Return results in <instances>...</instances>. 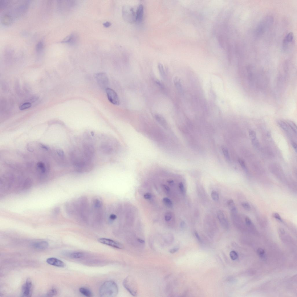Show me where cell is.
I'll return each instance as SVG.
<instances>
[{"label": "cell", "instance_id": "obj_52", "mask_svg": "<svg viewBox=\"0 0 297 297\" xmlns=\"http://www.w3.org/2000/svg\"><path fill=\"white\" fill-rule=\"evenodd\" d=\"M181 226L182 228H183L185 227V223L184 221H182L181 223Z\"/></svg>", "mask_w": 297, "mask_h": 297}, {"label": "cell", "instance_id": "obj_55", "mask_svg": "<svg viewBox=\"0 0 297 297\" xmlns=\"http://www.w3.org/2000/svg\"><path fill=\"white\" fill-rule=\"evenodd\" d=\"M168 183L170 185H173L174 183V181L173 180H169L168 181Z\"/></svg>", "mask_w": 297, "mask_h": 297}, {"label": "cell", "instance_id": "obj_29", "mask_svg": "<svg viewBox=\"0 0 297 297\" xmlns=\"http://www.w3.org/2000/svg\"><path fill=\"white\" fill-rule=\"evenodd\" d=\"M158 67L160 75L162 78H164L165 76V73L163 66L161 63H159Z\"/></svg>", "mask_w": 297, "mask_h": 297}, {"label": "cell", "instance_id": "obj_24", "mask_svg": "<svg viewBox=\"0 0 297 297\" xmlns=\"http://www.w3.org/2000/svg\"><path fill=\"white\" fill-rule=\"evenodd\" d=\"M44 43L42 41L38 42L36 46L35 50L37 52L39 53L43 49Z\"/></svg>", "mask_w": 297, "mask_h": 297}, {"label": "cell", "instance_id": "obj_19", "mask_svg": "<svg viewBox=\"0 0 297 297\" xmlns=\"http://www.w3.org/2000/svg\"><path fill=\"white\" fill-rule=\"evenodd\" d=\"M79 291L83 295L86 297H90L93 296V294L90 290L85 287H80Z\"/></svg>", "mask_w": 297, "mask_h": 297}, {"label": "cell", "instance_id": "obj_30", "mask_svg": "<svg viewBox=\"0 0 297 297\" xmlns=\"http://www.w3.org/2000/svg\"><path fill=\"white\" fill-rule=\"evenodd\" d=\"M286 122H287L288 124L292 129L296 133H297V127L295 123L293 122L290 120L287 121Z\"/></svg>", "mask_w": 297, "mask_h": 297}, {"label": "cell", "instance_id": "obj_12", "mask_svg": "<svg viewBox=\"0 0 297 297\" xmlns=\"http://www.w3.org/2000/svg\"><path fill=\"white\" fill-rule=\"evenodd\" d=\"M46 262L48 264L55 267H63L65 266L64 262L56 258L51 257L47 258Z\"/></svg>", "mask_w": 297, "mask_h": 297}, {"label": "cell", "instance_id": "obj_34", "mask_svg": "<svg viewBox=\"0 0 297 297\" xmlns=\"http://www.w3.org/2000/svg\"><path fill=\"white\" fill-rule=\"evenodd\" d=\"M174 82L175 84L176 85V87L179 89H181V90L182 86L180 79L178 78H176L174 79Z\"/></svg>", "mask_w": 297, "mask_h": 297}, {"label": "cell", "instance_id": "obj_31", "mask_svg": "<svg viewBox=\"0 0 297 297\" xmlns=\"http://www.w3.org/2000/svg\"><path fill=\"white\" fill-rule=\"evenodd\" d=\"M211 196L213 201H218L219 199V196L218 193L215 191H212L211 193Z\"/></svg>", "mask_w": 297, "mask_h": 297}, {"label": "cell", "instance_id": "obj_26", "mask_svg": "<svg viewBox=\"0 0 297 297\" xmlns=\"http://www.w3.org/2000/svg\"><path fill=\"white\" fill-rule=\"evenodd\" d=\"M94 208H95L100 209L102 206V201L99 199H98V198H96V199L94 200Z\"/></svg>", "mask_w": 297, "mask_h": 297}, {"label": "cell", "instance_id": "obj_6", "mask_svg": "<svg viewBox=\"0 0 297 297\" xmlns=\"http://www.w3.org/2000/svg\"><path fill=\"white\" fill-rule=\"evenodd\" d=\"M123 286L131 295L136 296L137 295V286L134 281L131 277L128 276L123 281Z\"/></svg>", "mask_w": 297, "mask_h": 297}, {"label": "cell", "instance_id": "obj_7", "mask_svg": "<svg viewBox=\"0 0 297 297\" xmlns=\"http://www.w3.org/2000/svg\"><path fill=\"white\" fill-rule=\"evenodd\" d=\"M95 78L98 84L102 88L106 89L108 88L109 80L106 74L103 73H99L96 74Z\"/></svg>", "mask_w": 297, "mask_h": 297}, {"label": "cell", "instance_id": "obj_2", "mask_svg": "<svg viewBox=\"0 0 297 297\" xmlns=\"http://www.w3.org/2000/svg\"><path fill=\"white\" fill-rule=\"evenodd\" d=\"M99 146V151L106 155H111L116 153L118 144L115 139L110 137H104Z\"/></svg>", "mask_w": 297, "mask_h": 297}, {"label": "cell", "instance_id": "obj_10", "mask_svg": "<svg viewBox=\"0 0 297 297\" xmlns=\"http://www.w3.org/2000/svg\"><path fill=\"white\" fill-rule=\"evenodd\" d=\"M22 297H31L32 293L33 285L30 279H27L22 286Z\"/></svg>", "mask_w": 297, "mask_h": 297}, {"label": "cell", "instance_id": "obj_4", "mask_svg": "<svg viewBox=\"0 0 297 297\" xmlns=\"http://www.w3.org/2000/svg\"><path fill=\"white\" fill-rule=\"evenodd\" d=\"M274 22V18L270 16H267L262 19L257 26L255 30V34L260 36L263 35L271 27Z\"/></svg>", "mask_w": 297, "mask_h": 297}, {"label": "cell", "instance_id": "obj_1", "mask_svg": "<svg viewBox=\"0 0 297 297\" xmlns=\"http://www.w3.org/2000/svg\"><path fill=\"white\" fill-rule=\"evenodd\" d=\"M81 147L76 146L70 153V160L74 170L79 172L89 171L93 168L94 159Z\"/></svg>", "mask_w": 297, "mask_h": 297}, {"label": "cell", "instance_id": "obj_43", "mask_svg": "<svg viewBox=\"0 0 297 297\" xmlns=\"http://www.w3.org/2000/svg\"><path fill=\"white\" fill-rule=\"evenodd\" d=\"M252 142L254 146L258 147L259 145V142L257 138L252 140Z\"/></svg>", "mask_w": 297, "mask_h": 297}, {"label": "cell", "instance_id": "obj_22", "mask_svg": "<svg viewBox=\"0 0 297 297\" xmlns=\"http://www.w3.org/2000/svg\"><path fill=\"white\" fill-rule=\"evenodd\" d=\"M227 205L228 208L230 209L231 211L237 210L235 204L233 200L230 199L228 200L227 201Z\"/></svg>", "mask_w": 297, "mask_h": 297}, {"label": "cell", "instance_id": "obj_39", "mask_svg": "<svg viewBox=\"0 0 297 297\" xmlns=\"http://www.w3.org/2000/svg\"><path fill=\"white\" fill-rule=\"evenodd\" d=\"M245 223L248 226H250L252 225V223L250 219L248 217H245Z\"/></svg>", "mask_w": 297, "mask_h": 297}, {"label": "cell", "instance_id": "obj_35", "mask_svg": "<svg viewBox=\"0 0 297 297\" xmlns=\"http://www.w3.org/2000/svg\"><path fill=\"white\" fill-rule=\"evenodd\" d=\"M58 155L62 158L64 159V151L62 149H58L56 151Z\"/></svg>", "mask_w": 297, "mask_h": 297}, {"label": "cell", "instance_id": "obj_18", "mask_svg": "<svg viewBox=\"0 0 297 297\" xmlns=\"http://www.w3.org/2000/svg\"><path fill=\"white\" fill-rule=\"evenodd\" d=\"M155 118L158 122L163 127H165V128H168V123L166 120L162 116L160 115H156L155 116Z\"/></svg>", "mask_w": 297, "mask_h": 297}, {"label": "cell", "instance_id": "obj_13", "mask_svg": "<svg viewBox=\"0 0 297 297\" xmlns=\"http://www.w3.org/2000/svg\"><path fill=\"white\" fill-rule=\"evenodd\" d=\"M217 216L219 222L223 227L225 229L228 228L229 227L228 223L222 211L219 210L217 212Z\"/></svg>", "mask_w": 297, "mask_h": 297}, {"label": "cell", "instance_id": "obj_36", "mask_svg": "<svg viewBox=\"0 0 297 297\" xmlns=\"http://www.w3.org/2000/svg\"><path fill=\"white\" fill-rule=\"evenodd\" d=\"M249 135L252 140L256 138V134L254 131L252 130L249 131Z\"/></svg>", "mask_w": 297, "mask_h": 297}, {"label": "cell", "instance_id": "obj_20", "mask_svg": "<svg viewBox=\"0 0 297 297\" xmlns=\"http://www.w3.org/2000/svg\"><path fill=\"white\" fill-rule=\"evenodd\" d=\"M84 255L83 253L79 252L70 253L68 255L70 258L74 259H78L83 257Z\"/></svg>", "mask_w": 297, "mask_h": 297}, {"label": "cell", "instance_id": "obj_23", "mask_svg": "<svg viewBox=\"0 0 297 297\" xmlns=\"http://www.w3.org/2000/svg\"><path fill=\"white\" fill-rule=\"evenodd\" d=\"M163 202L165 206L169 208H172L173 206V203L169 198L167 197L163 198Z\"/></svg>", "mask_w": 297, "mask_h": 297}, {"label": "cell", "instance_id": "obj_11", "mask_svg": "<svg viewBox=\"0 0 297 297\" xmlns=\"http://www.w3.org/2000/svg\"><path fill=\"white\" fill-rule=\"evenodd\" d=\"M99 242L109 246L117 249H122L124 248L123 245L121 243L108 238H99Z\"/></svg>", "mask_w": 297, "mask_h": 297}, {"label": "cell", "instance_id": "obj_27", "mask_svg": "<svg viewBox=\"0 0 297 297\" xmlns=\"http://www.w3.org/2000/svg\"><path fill=\"white\" fill-rule=\"evenodd\" d=\"M278 123L281 128L285 130L288 131V127L287 123H286L285 122L282 120H278Z\"/></svg>", "mask_w": 297, "mask_h": 297}, {"label": "cell", "instance_id": "obj_42", "mask_svg": "<svg viewBox=\"0 0 297 297\" xmlns=\"http://www.w3.org/2000/svg\"><path fill=\"white\" fill-rule=\"evenodd\" d=\"M172 218V216L171 213H168L165 216V219L166 221L168 222Z\"/></svg>", "mask_w": 297, "mask_h": 297}, {"label": "cell", "instance_id": "obj_44", "mask_svg": "<svg viewBox=\"0 0 297 297\" xmlns=\"http://www.w3.org/2000/svg\"><path fill=\"white\" fill-rule=\"evenodd\" d=\"M163 190L166 193H169L170 189L169 187L166 185H163Z\"/></svg>", "mask_w": 297, "mask_h": 297}, {"label": "cell", "instance_id": "obj_37", "mask_svg": "<svg viewBox=\"0 0 297 297\" xmlns=\"http://www.w3.org/2000/svg\"><path fill=\"white\" fill-rule=\"evenodd\" d=\"M242 206L244 209L246 210H249L250 209V204L247 202H243L241 204Z\"/></svg>", "mask_w": 297, "mask_h": 297}, {"label": "cell", "instance_id": "obj_3", "mask_svg": "<svg viewBox=\"0 0 297 297\" xmlns=\"http://www.w3.org/2000/svg\"><path fill=\"white\" fill-rule=\"evenodd\" d=\"M117 284L112 281H106L100 286L99 290L100 296L103 297H114L118 293Z\"/></svg>", "mask_w": 297, "mask_h": 297}, {"label": "cell", "instance_id": "obj_47", "mask_svg": "<svg viewBox=\"0 0 297 297\" xmlns=\"http://www.w3.org/2000/svg\"><path fill=\"white\" fill-rule=\"evenodd\" d=\"M40 146L42 149H44L46 151H48L50 149V148L48 146L44 144H40Z\"/></svg>", "mask_w": 297, "mask_h": 297}, {"label": "cell", "instance_id": "obj_49", "mask_svg": "<svg viewBox=\"0 0 297 297\" xmlns=\"http://www.w3.org/2000/svg\"><path fill=\"white\" fill-rule=\"evenodd\" d=\"M103 25L104 27L108 28L111 25V24L109 22H107L103 23Z\"/></svg>", "mask_w": 297, "mask_h": 297}, {"label": "cell", "instance_id": "obj_41", "mask_svg": "<svg viewBox=\"0 0 297 297\" xmlns=\"http://www.w3.org/2000/svg\"><path fill=\"white\" fill-rule=\"evenodd\" d=\"M273 217L275 218L276 219L280 221L281 222H283V220L281 218V216L279 215L278 213H274L273 214Z\"/></svg>", "mask_w": 297, "mask_h": 297}, {"label": "cell", "instance_id": "obj_54", "mask_svg": "<svg viewBox=\"0 0 297 297\" xmlns=\"http://www.w3.org/2000/svg\"><path fill=\"white\" fill-rule=\"evenodd\" d=\"M138 241L139 242H140V243L142 244H144V243H145V241H144V240L140 239V238H139V239H138Z\"/></svg>", "mask_w": 297, "mask_h": 297}, {"label": "cell", "instance_id": "obj_46", "mask_svg": "<svg viewBox=\"0 0 297 297\" xmlns=\"http://www.w3.org/2000/svg\"><path fill=\"white\" fill-rule=\"evenodd\" d=\"M152 195L151 193H145L144 195V198L146 199H150L152 198Z\"/></svg>", "mask_w": 297, "mask_h": 297}, {"label": "cell", "instance_id": "obj_17", "mask_svg": "<svg viewBox=\"0 0 297 297\" xmlns=\"http://www.w3.org/2000/svg\"><path fill=\"white\" fill-rule=\"evenodd\" d=\"M1 21L3 24L5 25L8 26L12 23L13 20L11 16L6 15L2 17Z\"/></svg>", "mask_w": 297, "mask_h": 297}, {"label": "cell", "instance_id": "obj_16", "mask_svg": "<svg viewBox=\"0 0 297 297\" xmlns=\"http://www.w3.org/2000/svg\"><path fill=\"white\" fill-rule=\"evenodd\" d=\"M144 13V7L143 5H139L136 13V21L140 22L143 19Z\"/></svg>", "mask_w": 297, "mask_h": 297}, {"label": "cell", "instance_id": "obj_15", "mask_svg": "<svg viewBox=\"0 0 297 297\" xmlns=\"http://www.w3.org/2000/svg\"><path fill=\"white\" fill-rule=\"evenodd\" d=\"M32 246L34 248L38 250H44L47 248L49 246V243L47 241H41L34 242Z\"/></svg>", "mask_w": 297, "mask_h": 297}, {"label": "cell", "instance_id": "obj_14", "mask_svg": "<svg viewBox=\"0 0 297 297\" xmlns=\"http://www.w3.org/2000/svg\"><path fill=\"white\" fill-rule=\"evenodd\" d=\"M294 35L292 32L287 34L283 39V49L284 50H287L288 46L292 42L294 39Z\"/></svg>", "mask_w": 297, "mask_h": 297}, {"label": "cell", "instance_id": "obj_40", "mask_svg": "<svg viewBox=\"0 0 297 297\" xmlns=\"http://www.w3.org/2000/svg\"><path fill=\"white\" fill-rule=\"evenodd\" d=\"M257 253L261 257H263L264 256L265 251L263 249L260 248L257 250Z\"/></svg>", "mask_w": 297, "mask_h": 297}, {"label": "cell", "instance_id": "obj_53", "mask_svg": "<svg viewBox=\"0 0 297 297\" xmlns=\"http://www.w3.org/2000/svg\"><path fill=\"white\" fill-rule=\"evenodd\" d=\"M195 234L196 237H197V239H198L200 241L201 239H200V237L199 236L198 233L197 232H195Z\"/></svg>", "mask_w": 297, "mask_h": 297}, {"label": "cell", "instance_id": "obj_28", "mask_svg": "<svg viewBox=\"0 0 297 297\" xmlns=\"http://www.w3.org/2000/svg\"><path fill=\"white\" fill-rule=\"evenodd\" d=\"M57 290L55 288H52L49 290L46 294V297H52L57 294Z\"/></svg>", "mask_w": 297, "mask_h": 297}, {"label": "cell", "instance_id": "obj_8", "mask_svg": "<svg viewBox=\"0 0 297 297\" xmlns=\"http://www.w3.org/2000/svg\"><path fill=\"white\" fill-rule=\"evenodd\" d=\"M79 40V36L77 33L73 32L64 38L61 42L67 43L71 45L75 46L78 44Z\"/></svg>", "mask_w": 297, "mask_h": 297}, {"label": "cell", "instance_id": "obj_5", "mask_svg": "<svg viewBox=\"0 0 297 297\" xmlns=\"http://www.w3.org/2000/svg\"><path fill=\"white\" fill-rule=\"evenodd\" d=\"M122 14L123 19L127 22H133L136 21V13L132 6L125 5L123 6Z\"/></svg>", "mask_w": 297, "mask_h": 297}, {"label": "cell", "instance_id": "obj_9", "mask_svg": "<svg viewBox=\"0 0 297 297\" xmlns=\"http://www.w3.org/2000/svg\"><path fill=\"white\" fill-rule=\"evenodd\" d=\"M107 97L109 101L112 104L118 105L120 104V100L116 92L112 89L107 88L106 89Z\"/></svg>", "mask_w": 297, "mask_h": 297}, {"label": "cell", "instance_id": "obj_21", "mask_svg": "<svg viewBox=\"0 0 297 297\" xmlns=\"http://www.w3.org/2000/svg\"><path fill=\"white\" fill-rule=\"evenodd\" d=\"M37 169L42 173H44L46 171V169L44 163L40 162L37 164Z\"/></svg>", "mask_w": 297, "mask_h": 297}, {"label": "cell", "instance_id": "obj_45", "mask_svg": "<svg viewBox=\"0 0 297 297\" xmlns=\"http://www.w3.org/2000/svg\"><path fill=\"white\" fill-rule=\"evenodd\" d=\"M179 247H176L170 249L169 250V252L171 254H173L177 252L179 250Z\"/></svg>", "mask_w": 297, "mask_h": 297}, {"label": "cell", "instance_id": "obj_32", "mask_svg": "<svg viewBox=\"0 0 297 297\" xmlns=\"http://www.w3.org/2000/svg\"><path fill=\"white\" fill-rule=\"evenodd\" d=\"M31 104L30 103H24L20 107V109L21 110H23L30 108L31 106Z\"/></svg>", "mask_w": 297, "mask_h": 297}, {"label": "cell", "instance_id": "obj_33", "mask_svg": "<svg viewBox=\"0 0 297 297\" xmlns=\"http://www.w3.org/2000/svg\"><path fill=\"white\" fill-rule=\"evenodd\" d=\"M230 256L231 258L233 260H235L237 259L238 258V255L237 253L234 251H232L230 253Z\"/></svg>", "mask_w": 297, "mask_h": 297}, {"label": "cell", "instance_id": "obj_51", "mask_svg": "<svg viewBox=\"0 0 297 297\" xmlns=\"http://www.w3.org/2000/svg\"><path fill=\"white\" fill-rule=\"evenodd\" d=\"M292 145L293 148L295 149V150L297 152V144L296 143L294 142H292Z\"/></svg>", "mask_w": 297, "mask_h": 297}, {"label": "cell", "instance_id": "obj_38", "mask_svg": "<svg viewBox=\"0 0 297 297\" xmlns=\"http://www.w3.org/2000/svg\"><path fill=\"white\" fill-rule=\"evenodd\" d=\"M238 162L240 165L243 168V169L245 170H246L247 169L246 164H245V163L244 160H242V159H239L238 160Z\"/></svg>", "mask_w": 297, "mask_h": 297}, {"label": "cell", "instance_id": "obj_25", "mask_svg": "<svg viewBox=\"0 0 297 297\" xmlns=\"http://www.w3.org/2000/svg\"><path fill=\"white\" fill-rule=\"evenodd\" d=\"M222 150L224 156L225 158L228 161H230V158L229 155L228 151L227 148L225 147H223L222 148Z\"/></svg>", "mask_w": 297, "mask_h": 297}, {"label": "cell", "instance_id": "obj_50", "mask_svg": "<svg viewBox=\"0 0 297 297\" xmlns=\"http://www.w3.org/2000/svg\"><path fill=\"white\" fill-rule=\"evenodd\" d=\"M109 218L111 220H114L116 219L117 216L115 214H112L111 215H110Z\"/></svg>", "mask_w": 297, "mask_h": 297}, {"label": "cell", "instance_id": "obj_48", "mask_svg": "<svg viewBox=\"0 0 297 297\" xmlns=\"http://www.w3.org/2000/svg\"><path fill=\"white\" fill-rule=\"evenodd\" d=\"M179 187L181 193H184V188L183 184L182 182H180L179 183Z\"/></svg>", "mask_w": 297, "mask_h": 297}]
</instances>
